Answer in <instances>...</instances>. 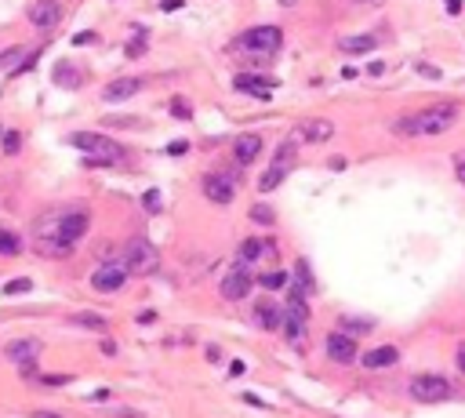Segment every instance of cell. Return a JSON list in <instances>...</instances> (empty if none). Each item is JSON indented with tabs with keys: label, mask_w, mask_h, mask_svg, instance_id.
Here are the masks:
<instances>
[{
	"label": "cell",
	"mask_w": 465,
	"mask_h": 418,
	"mask_svg": "<svg viewBox=\"0 0 465 418\" xmlns=\"http://www.w3.org/2000/svg\"><path fill=\"white\" fill-rule=\"evenodd\" d=\"M88 229H91L88 211H62V215H51V218H40L33 247H37L40 259H66Z\"/></svg>",
	"instance_id": "obj_1"
},
{
	"label": "cell",
	"mask_w": 465,
	"mask_h": 418,
	"mask_svg": "<svg viewBox=\"0 0 465 418\" xmlns=\"http://www.w3.org/2000/svg\"><path fill=\"white\" fill-rule=\"evenodd\" d=\"M454 120H458L454 102H436V106H426L411 117H400L393 128H396V135H407V138H436V135L447 131Z\"/></svg>",
	"instance_id": "obj_2"
},
{
	"label": "cell",
	"mask_w": 465,
	"mask_h": 418,
	"mask_svg": "<svg viewBox=\"0 0 465 418\" xmlns=\"http://www.w3.org/2000/svg\"><path fill=\"white\" fill-rule=\"evenodd\" d=\"M70 145H77V150H84L88 153V167H102V164H117V160H124V150L110 138V135H95V131H77V135H70Z\"/></svg>",
	"instance_id": "obj_3"
},
{
	"label": "cell",
	"mask_w": 465,
	"mask_h": 418,
	"mask_svg": "<svg viewBox=\"0 0 465 418\" xmlns=\"http://www.w3.org/2000/svg\"><path fill=\"white\" fill-rule=\"evenodd\" d=\"M284 44V30L280 26H251L247 33L237 37V48L247 55H277Z\"/></svg>",
	"instance_id": "obj_4"
},
{
	"label": "cell",
	"mask_w": 465,
	"mask_h": 418,
	"mask_svg": "<svg viewBox=\"0 0 465 418\" xmlns=\"http://www.w3.org/2000/svg\"><path fill=\"white\" fill-rule=\"evenodd\" d=\"M128 273H153V269L160 266V251L150 244V240H131L128 247L120 251V259H117Z\"/></svg>",
	"instance_id": "obj_5"
},
{
	"label": "cell",
	"mask_w": 465,
	"mask_h": 418,
	"mask_svg": "<svg viewBox=\"0 0 465 418\" xmlns=\"http://www.w3.org/2000/svg\"><path fill=\"white\" fill-rule=\"evenodd\" d=\"M407 393L418 404H440V400H451L454 396V386L443 379V374H414Z\"/></svg>",
	"instance_id": "obj_6"
},
{
	"label": "cell",
	"mask_w": 465,
	"mask_h": 418,
	"mask_svg": "<svg viewBox=\"0 0 465 418\" xmlns=\"http://www.w3.org/2000/svg\"><path fill=\"white\" fill-rule=\"evenodd\" d=\"M294 160H299V150H294V142H284L277 153H273V164H269V171L258 178V190L262 193H273L277 185L291 175V167H294Z\"/></svg>",
	"instance_id": "obj_7"
},
{
	"label": "cell",
	"mask_w": 465,
	"mask_h": 418,
	"mask_svg": "<svg viewBox=\"0 0 465 418\" xmlns=\"http://www.w3.org/2000/svg\"><path fill=\"white\" fill-rule=\"evenodd\" d=\"M128 277L131 273L120 262H105V266H98L95 273H91V287L102 291V295H113V291H120L124 284H128Z\"/></svg>",
	"instance_id": "obj_8"
},
{
	"label": "cell",
	"mask_w": 465,
	"mask_h": 418,
	"mask_svg": "<svg viewBox=\"0 0 465 418\" xmlns=\"http://www.w3.org/2000/svg\"><path fill=\"white\" fill-rule=\"evenodd\" d=\"M204 197L211 204H232V197H237V178L225 175V171L204 175Z\"/></svg>",
	"instance_id": "obj_9"
},
{
	"label": "cell",
	"mask_w": 465,
	"mask_h": 418,
	"mask_svg": "<svg viewBox=\"0 0 465 418\" xmlns=\"http://www.w3.org/2000/svg\"><path fill=\"white\" fill-rule=\"evenodd\" d=\"M8 360H15L18 367H22L26 374H33V367H37V357H40V353H44V342H40V339H15L8 349Z\"/></svg>",
	"instance_id": "obj_10"
},
{
	"label": "cell",
	"mask_w": 465,
	"mask_h": 418,
	"mask_svg": "<svg viewBox=\"0 0 465 418\" xmlns=\"http://www.w3.org/2000/svg\"><path fill=\"white\" fill-rule=\"evenodd\" d=\"M26 18H30V26L33 30H55L58 22H62V4L58 0H33L30 4V11H26Z\"/></svg>",
	"instance_id": "obj_11"
},
{
	"label": "cell",
	"mask_w": 465,
	"mask_h": 418,
	"mask_svg": "<svg viewBox=\"0 0 465 418\" xmlns=\"http://www.w3.org/2000/svg\"><path fill=\"white\" fill-rule=\"evenodd\" d=\"M251 284H255V277L247 273V266L229 269V273H225V280H222V299H229V302H240V299H247Z\"/></svg>",
	"instance_id": "obj_12"
},
{
	"label": "cell",
	"mask_w": 465,
	"mask_h": 418,
	"mask_svg": "<svg viewBox=\"0 0 465 418\" xmlns=\"http://www.w3.org/2000/svg\"><path fill=\"white\" fill-rule=\"evenodd\" d=\"M142 77H117V80H110L102 88V102H124V98H131V95H138L142 91Z\"/></svg>",
	"instance_id": "obj_13"
},
{
	"label": "cell",
	"mask_w": 465,
	"mask_h": 418,
	"mask_svg": "<svg viewBox=\"0 0 465 418\" xmlns=\"http://www.w3.org/2000/svg\"><path fill=\"white\" fill-rule=\"evenodd\" d=\"M334 135V124L331 120H320V117H313V120H302L299 128H294V138H302L309 145H320Z\"/></svg>",
	"instance_id": "obj_14"
},
{
	"label": "cell",
	"mask_w": 465,
	"mask_h": 418,
	"mask_svg": "<svg viewBox=\"0 0 465 418\" xmlns=\"http://www.w3.org/2000/svg\"><path fill=\"white\" fill-rule=\"evenodd\" d=\"M327 357L338 364H353L356 360V342L349 339L346 331H331L327 334Z\"/></svg>",
	"instance_id": "obj_15"
},
{
	"label": "cell",
	"mask_w": 465,
	"mask_h": 418,
	"mask_svg": "<svg viewBox=\"0 0 465 418\" xmlns=\"http://www.w3.org/2000/svg\"><path fill=\"white\" fill-rule=\"evenodd\" d=\"M273 77H251V73H240L237 80H232V88L237 91H247V95H255V98H269L273 95Z\"/></svg>",
	"instance_id": "obj_16"
},
{
	"label": "cell",
	"mask_w": 465,
	"mask_h": 418,
	"mask_svg": "<svg viewBox=\"0 0 465 418\" xmlns=\"http://www.w3.org/2000/svg\"><path fill=\"white\" fill-rule=\"evenodd\" d=\"M258 153H262V135H255V131H247L232 142V160L237 164H251Z\"/></svg>",
	"instance_id": "obj_17"
},
{
	"label": "cell",
	"mask_w": 465,
	"mask_h": 418,
	"mask_svg": "<svg viewBox=\"0 0 465 418\" xmlns=\"http://www.w3.org/2000/svg\"><path fill=\"white\" fill-rule=\"evenodd\" d=\"M396 360H400V349H396V346H378V349H367V353H364V367H367V371L393 367Z\"/></svg>",
	"instance_id": "obj_18"
},
{
	"label": "cell",
	"mask_w": 465,
	"mask_h": 418,
	"mask_svg": "<svg viewBox=\"0 0 465 418\" xmlns=\"http://www.w3.org/2000/svg\"><path fill=\"white\" fill-rule=\"evenodd\" d=\"M255 317L266 331H284V317H287V306H273V302H258Z\"/></svg>",
	"instance_id": "obj_19"
},
{
	"label": "cell",
	"mask_w": 465,
	"mask_h": 418,
	"mask_svg": "<svg viewBox=\"0 0 465 418\" xmlns=\"http://www.w3.org/2000/svg\"><path fill=\"white\" fill-rule=\"evenodd\" d=\"M22 70V66H30V58H26V48L22 44H15V48H8V51H0V70Z\"/></svg>",
	"instance_id": "obj_20"
},
{
	"label": "cell",
	"mask_w": 465,
	"mask_h": 418,
	"mask_svg": "<svg viewBox=\"0 0 465 418\" xmlns=\"http://www.w3.org/2000/svg\"><path fill=\"white\" fill-rule=\"evenodd\" d=\"M374 48H378L374 37H346V40H342V51H346V55H367V51H374Z\"/></svg>",
	"instance_id": "obj_21"
},
{
	"label": "cell",
	"mask_w": 465,
	"mask_h": 418,
	"mask_svg": "<svg viewBox=\"0 0 465 418\" xmlns=\"http://www.w3.org/2000/svg\"><path fill=\"white\" fill-rule=\"evenodd\" d=\"M313 287H316V284H313V269H309L306 259H302L299 266H294V291H299V295H309Z\"/></svg>",
	"instance_id": "obj_22"
},
{
	"label": "cell",
	"mask_w": 465,
	"mask_h": 418,
	"mask_svg": "<svg viewBox=\"0 0 465 418\" xmlns=\"http://www.w3.org/2000/svg\"><path fill=\"white\" fill-rule=\"evenodd\" d=\"M258 255H266V240H255V237H247V240L240 244V259H244V262H255Z\"/></svg>",
	"instance_id": "obj_23"
},
{
	"label": "cell",
	"mask_w": 465,
	"mask_h": 418,
	"mask_svg": "<svg viewBox=\"0 0 465 418\" xmlns=\"http://www.w3.org/2000/svg\"><path fill=\"white\" fill-rule=\"evenodd\" d=\"M258 284H262L266 291H280V287L287 284V273H280V269H273V273H262V277H258Z\"/></svg>",
	"instance_id": "obj_24"
},
{
	"label": "cell",
	"mask_w": 465,
	"mask_h": 418,
	"mask_svg": "<svg viewBox=\"0 0 465 418\" xmlns=\"http://www.w3.org/2000/svg\"><path fill=\"white\" fill-rule=\"evenodd\" d=\"M251 218H255L258 226H273V222H277V211H273L269 204H255V207H251Z\"/></svg>",
	"instance_id": "obj_25"
},
{
	"label": "cell",
	"mask_w": 465,
	"mask_h": 418,
	"mask_svg": "<svg viewBox=\"0 0 465 418\" xmlns=\"http://www.w3.org/2000/svg\"><path fill=\"white\" fill-rule=\"evenodd\" d=\"M73 324H80V327H95V331H105V327H110V324H105V317H95V313H77Z\"/></svg>",
	"instance_id": "obj_26"
},
{
	"label": "cell",
	"mask_w": 465,
	"mask_h": 418,
	"mask_svg": "<svg viewBox=\"0 0 465 418\" xmlns=\"http://www.w3.org/2000/svg\"><path fill=\"white\" fill-rule=\"evenodd\" d=\"M18 237L15 233H8V229H0V255H18Z\"/></svg>",
	"instance_id": "obj_27"
},
{
	"label": "cell",
	"mask_w": 465,
	"mask_h": 418,
	"mask_svg": "<svg viewBox=\"0 0 465 418\" xmlns=\"http://www.w3.org/2000/svg\"><path fill=\"white\" fill-rule=\"evenodd\" d=\"M18 150H22V135H18V131H8V135H4V153H18Z\"/></svg>",
	"instance_id": "obj_28"
},
{
	"label": "cell",
	"mask_w": 465,
	"mask_h": 418,
	"mask_svg": "<svg viewBox=\"0 0 465 418\" xmlns=\"http://www.w3.org/2000/svg\"><path fill=\"white\" fill-rule=\"evenodd\" d=\"M105 124H110V128H138L142 120H135V117H105Z\"/></svg>",
	"instance_id": "obj_29"
},
{
	"label": "cell",
	"mask_w": 465,
	"mask_h": 418,
	"mask_svg": "<svg viewBox=\"0 0 465 418\" xmlns=\"http://www.w3.org/2000/svg\"><path fill=\"white\" fill-rule=\"evenodd\" d=\"M142 204H145V211H160V190H150L142 197Z\"/></svg>",
	"instance_id": "obj_30"
},
{
	"label": "cell",
	"mask_w": 465,
	"mask_h": 418,
	"mask_svg": "<svg viewBox=\"0 0 465 418\" xmlns=\"http://www.w3.org/2000/svg\"><path fill=\"white\" fill-rule=\"evenodd\" d=\"M30 287H33V280H30V277H18V280H11L4 291H8V295H15V291H30Z\"/></svg>",
	"instance_id": "obj_31"
},
{
	"label": "cell",
	"mask_w": 465,
	"mask_h": 418,
	"mask_svg": "<svg viewBox=\"0 0 465 418\" xmlns=\"http://www.w3.org/2000/svg\"><path fill=\"white\" fill-rule=\"evenodd\" d=\"M171 117L189 120V106H185V98H175V102H171Z\"/></svg>",
	"instance_id": "obj_32"
},
{
	"label": "cell",
	"mask_w": 465,
	"mask_h": 418,
	"mask_svg": "<svg viewBox=\"0 0 465 418\" xmlns=\"http://www.w3.org/2000/svg\"><path fill=\"white\" fill-rule=\"evenodd\" d=\"M145 51V44H142V40H135V44H128V58H138Z\"/></svg>",
	"instance_id": "obj_33"
},
{
	"label": "cell",
	"mask_w": 465,
	"mask_h": 418,
	"mask_svg": "<svg viewBox=\"0 0 465 418\" xmlns=\"http://www.w3.org/2000/svg\"><path fill=\"white\" fill-rule=\"evenodd\" d=\"M157 320V313L153 309H145V313H138V324H153Z\"/></svg>",
	"instance_id": "obj_34"
},
{
	"label": "cell",
	"mask_w": 465,
	"mask_h": 418,
	"mask_svg": "<svg viewBox=\"0 0 465 418\" xmlns=\"http://www.w3.org/2000/svg\"><path fill=\"white\" fill-rule=\"evenodd\" d=\"M91 40H95V33H77L73 44H91Z\"/></svg>",
	"instance_id": "obj_35"
},
{
	"label": "cell",
	"mask_w": 465,
	"mask_h": 418,
	"mask_svg": "<svg viewBox=\"0 0 465 418\" xmlns=\"http://www.w3.org/2000/svg\"><path fill=\"white\" fill-rule=\"evenodd\" d=\"M229 371H232V374H244V371H247V364H244V360H232V364H229Z\"/></svg>",
	"instance_id": "obj_36"
},
{
	"label": "cell",
	"mask_w": 465,
	"mask_h": 418,
	"mask_svg": "<svg viewBox=\"0 0 465 418\" xmlns=\"http://www.w3.org/2000/svg\"><path fill=\"white\" fill-rule=\"evenodd\" d=\"M454 171H458V178H461V182H465V153H461V157H458V164H454Z\"/></svg>",
	"instance_id": "obj_37"
},
{
	"label": "cell",
	"mask_w": 465,
	"mask_h": 418,
	"mask_svg": "<svg viewBox=\"0 0 465 418\" xmlns=\"http://www.w3.org/2000/svg\"><path fill=\"white\" fill-rule=\"evenodd\" d=\"M443 4H447V11H451V15H458V11H461V0H443Z\"/></svg>",
	"instance_id": "obj_38"
},
{
	"label": "cell",
	"mask_w": 465,
	"mask_h": 418,
	"mask_svg": "<svg viewBox=\"0 0 465 418\" xmlns=\"http://www.w3.org/2000/svg\"><path fill=\"white\" fill-rule=\"evenodd\" d=\"M182 8V0H164V11H178Z\"/></svg>",
	"instance_id": "obj_39"
},
{
	"label": "cell",
	"mask_w": 465,
	"mask_h": 418,
	"mask_svg": "<svg viewBox=\"0 0 465 418\" xmlns=\"http://www.w3.org/2000/svg\"><path fill=\"white\" fill-rule=\"evenodd\" d=\"M458 367H461V374H465V342L458 346Z\"/></svg>",
	"instance_id": "obj_40"
},
{
	"label": "cell",
	"mask_w": 465,
	"mask_h": 418,
	"mask_svg": "<svg viewBox=\"0 0 465 418\" xmlns=\"http://www.w3.org/2000/svg\"><path fill=\"white\" fill-rule=\"evenodd\" d=\"M33 418H62V414H55V411H37Z\"/></svg>",
	"instance_id": "obj_41"
},
{
	"label": "cell",
	"mask_w": 465,
	"mask_h": 418,
	"mask_svg": "<svg viewBox=\"0 0 465 418\" xmlns=\"http://www.w3.org/2000/svg\"><path fill=\"white\" fill-rule=\"evenodd\" d=\"M277 4H280V8H294V4H299V0H277Z\"/></svg>",
	"instance_id": "obj_42"
},
{
	"label": "cell",
	"mask_w": 465,
	"mask_h": 418,
	"mask_svg": "<svg viewBox=\"0 0 465 418\" xmlns=\"http://www.w3.org/2000/svg\"><path fill=\"white\" fill-rule=\"evenodd\" d=\"M349 4H371V0H349Z\"/></svg>",
	"instance_id": "obj_43"
}]
</instances>
